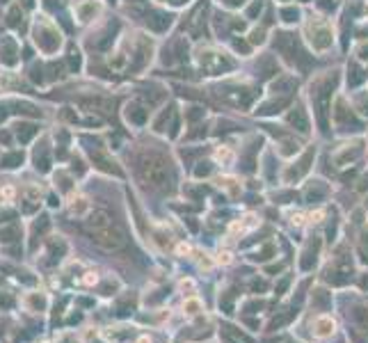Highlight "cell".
Listing matches in <instances>:
<instances>
[{
    "label": "cell",
    "mask_w": 368,
    "mask_h": 343,
    "mask_svg": "<svg viewBox=\"0 0 368 343\" xmlns=\"http://www.w3.org/2000/svg\"><path fill=\"white\" fill-rule=\"evenodd\" d=\"M30 37H32V44L37 46V50H39L41 55H46V57L57 55L60 53V48H62V44H64L60 28H57L55 21L48 19L46 14H37L35 16Z\"/></svg>",
    "instance_id": "6da1fadb"
},
{
    "label": "cell",
    "mask_w": 368,
    "mask_h": 343,
    "mask_svg": "<svg viewBox=\"0 0 368 343\" xmlns=\"http://www.w3.org/2000/svg\"><path fill=\"white\" fill-rule=\"evenodd\" d=\"M139 176L151 188H165L169 181L167 163L158 156H146V158L139 160Z\"/></svg>",
    "instance_id": "7a4b0ae2"
},
{
    "label": "cell",
    "mask_w": 368,
    "mask_h": 343,
    "mask_svg": "<svg viewBox=\"0 0 368 343\" xmlns=\"http://www.w3.org/2000/svg\"><path fill=\"white\" fill-rule=\"evenodd\" d=\"M92 240H94L101 249H105V252H117V249H121L126 245V234L119 224L112 222V224H108V227L94 231V234H92Z\"/></svg>",
    "instance_id": "3957f363"
},
{
    "label": "cell",
    "mask_w": 368,
    "mask_h": 343,
    "mask_svg": "<svg viewBox=\"0 0 368 343\" xmlns=\"http://www.w3.org/2000/svg\"><path fill=\"white\" fill-rule=\"evenodd\" d=\"M21 64V44L14 35H0V66L19 69Z\"/></svg>",
    "instance_id": "277c9868"
},
{
    "label": "cell",
    "mask_w": 368,
    "mask_h": 343,
    "mask_svg": "<svg viewBox=\"0 0 368 343\" xmlns=\"http://www.w3.org/2000/svg\"><path fill=\"white\" fill-rule=\"evenodd\" d=\"M101 10H103V5L99 0H78L73 5V16L78 23H90L101 14Z\"/></svg>",
    "instance_id": "5b68a950"
},
{
    "label": "cell",
    "mask_w": 368,
    "mask_h": 343,
    "mask_svg": "<svg viewBox=\"0 0 368 343\" xmlns=\"http://www.w3.org/2000/svg\"><path fill=\"white\" fill-rule=\"evenodd\" d=\"M12 130H14L16 140H19L21 145H28V142H32L39 135V126L32 124V121H16Z\"/></svg>",
    "instance_id": "8992f818"
},
{
    "label": "cell",
    "mask_w": 368,
    "mask_h": 343,
    "mask_svg": "<svg viewBox=\"0 0 368 343\" xmlns=\"http://www.w3.org/2000/svg\"><path fill=\"white\" fill-rule=\"evenodd\" d=\"M108 224H112V218H110L108 211H92V213L87 215V220H85V227H87L90 234H94V231H99V229L108 227Z\"/></svg>",
    "instance_id": "52a82bcc"
},
{
    "label": "cell",
    "mask_w": 368,
    "mask_h": 343,
    "mask_svg": "<svg viewBox=\"0 0 368 343\" xmlns=\"http://www.w3.org/2000/svg\"><path fill=\"white\" fill-rule=\"evenodd\" d=\"M350 318H352L354 327H357L361 334H366V336H368V307H363V304H357V307H352V311H350Z\"/></svg>",
    "instance_id": "ba28073f"
},
{
    "label": "cell",
    "mask_w": 368,
    "mask_h": 343,
    "mask_svg": "<svg viewBox=\"0 0 368 343\" xmlns=\"http://www.w3.org/2000/svg\"><path fill=\"white\" fill-rule=\"evenodd\" d=\"M314 327H316V336H320V338H327V336H332L334 334V329H336V325H334V320H332V316H318L316 318V323H314Z\"/></svg>",
    "instance_id": "9c48e42d"
},
{
    "label": "cell",
    "mask_w": 368,
    "mask_h": 343,
    "mask_svg": "<svg viewBox=\"0 0 368 343\" xmlns=\"http://www.w3.org/2000/svg\"><path fill=\"white\" fill-rule=\"evenodd\" d=\"M32 163L39 172H48L50 169V156H48V147L46 145H37L35 154H32Z\"/></svg>",
    "instance_id": "30bf717a"
},
{
    "label": "cell",
    "mask_w": 368,
    "mask_h": 343,
    "mask_svg": "<svg viewBox=\"0 0 368 343\" xmlns=\"http://www.w3.org/2000/svg\"><path fill=\"white\" fill-rule=\"evenodd\" d=\"M25 160V154L23 151H7V154L0 156V167L3 169H16L21 167Z\"/></svg>",
    "instance_id": "8fae6325"
},
{
    "label": "cell",
    "mask_w": 368,
    "mask_h": 343,
    "mask_svg": "<svg viewBox=\"0 0 368 343\" xmlns=\"http://www.w3.org/2000/svg\"><path fill=\"white\" fill-rule=\"evenodd\" d=\"M23 10H21V5H10V10H7V25H10L12 30H21L23 28Z\"/></svg>",
    "instance_id": "7c38bea8"
},
{
    "label": "cell",
    "mask_w": 368,
    "mask_h": 343,
    "mask_svg": "<svg viewBox=\"0 0 368 343\" xmlns=\"http://www.w3.org/2000/svg\"><path fill=\"white\" fill-rule=\"evenodd\" d=\"M23 213H35L39 209V188H28L25 190V199H23Z\"/></svg>",
    "instance_id": "4fadbf2b"
},
{
    "label": "cell",
    "mask_w": 368,
    "mask_h": 343,
    "mask_svg": "<svg viewBox=\"0 0 368 343\" xmlns=\"http://www.w3.org/2000/svg\"><path fill=\"white\" fill-rule=\"evenodd\" d=\"M71 215H78V218L90 215V204H87V199H85V197H76L73 201H71Z\"/></svg>",
    "instance_id": "5bb4252c"
},
{
    "label": "cell",
    "mask_w": 368,
    "mask_h": 343,
    "mask_svg": "<svg viewBox=\"0 0 368 343\" xmlns=\"http://www.w3.org/2000/svg\"><path fill=\"white\" fill-rule=\"evenodd\" d=\"M126 117H128V121H133V124H142V121L146 119V110L133 103V105H128V112H126Z\"/></svg>",
    "instance_id": "9a60e30c"
},
{
    "label": "cell",
    "mask_w": 368,
    "mask_h": 343,
    "mask_svg": "<svg viewBox=\"0 0 368 343\" xmlns=\"http://www.w3.org/2000/svg\"><path fill=\"white\" fill-rule=\"evenodd\" d=\"M16 78L12 74H0V94H7V92L14 90Z\"/></svg>",
    "instance_id": "2e32d148"
},
{
    "label": "cell",
    "mask_w": 368,
    "mask_h": 343,
    "mask_svg": "<svg viewBox=\"0 0 368 343\" xmlns=\"http://www.w3.org/2000/svg\"><path fill=\"white\" fill-rule=\"evenodd\" d=\"M64 249H66V247H64V243H60V245H57V243H55V240H53V243L48 245V252H50V263H55V261H60V259H62V254H64Z\"/></svg>",
    "instance_id": "e0dca14e"
},
{
    "label": "cell",
    "mask_w": 368,
    "mask_h": 343,
    "mask_svg": "<svg viewBox=\"0 0 368 343\" xmlns=\"http://www.w3.org/2000/svg\"><path fill=\"white\" fill-rule=\"evenodd\" d=\"M234 183H236L234 179H219V185H222L224 190H229V192H231V194H234V197H236V194L240 192V188H238V185H234Z\"/></svg>",
    "instance_id": "ac0fdd59"
},
{
    "label": "cell",
    "mask_w": 368,
    "mask_h": 343,
    "mask_svg": "<svg viewBox=\"0 0 368 343\" xmlns=\"http://www.w3.org/2000/svg\"><path fill=\"white\" fill-rule=\"evenodd\" d=\"M19 234V229L16 227H10V229H3V231H0V240H5V243H12V240H14V236Z\"/></svg>",
    "instance_id": "d6986e66"
},
{
    "label": "cell",
    "mask_w": 368,
    "mask_h": 343,
    "mask_svg": "<svg viewBox=\"0 0 368 343\" xmlns=\"http://www.w3.org/2000/svg\"><path fill=\"white\" fill-rule=\"evenodd\" d=\"M215 158L222 160V163H229V160L234 158V154H231L229 149H217V151H215Z\"/></svg>",
    "instance_id": "ffe728a7"
},
{
    "label": "cell",
    "mask_w": 368,
    "mask_h": 343,
    "mask_svg": "<svg viewBox=\"0 0 368 343\" xmlns=\"http://www.w3.org/2000/svg\"><path fill=\"white\" fill-rule=\"evenodd\" d=\"M199 309H201L199 300H188V302H185V311H188V313H197Z\"/></svg>",
    "instance_id": "44dd1931"
},
{
    "label": "cell",
    "mask_w": 368,
    "mask_h": 343,
    "mask_svg": "<svg viewBox=\"0 0 368 343\" xmlns=\"http://www.w3.org/2000/svg\"><path fill=\"white\" fill-rule=\"evenodd\" d=\"M30 304H32L35 309H44V307H46V300L41 298V295H32V298H30Z\"/></svg>",
    "instance_id": "7402d4cb"
},
{
    "label": "cell",
    "mask_w": 368,
    "mask_h": 343,
    "mask_svg": "<svg viewBox=\"0 0 368 343\" xmlns=\"http://www.w3.org/2000/svg\"><path fill=\"white\" fill-rule=\"evenodd\" d=\"M16 213H12V211H5V213H0V222H10V218H14Z\"/></svg>",
    "instance_id": "603a6c76"
},
{
    "label": "cell",
    "mask_w": 368,
    "mask_h": 343,
    "mask_svg": "<svg viewBox=\"0 0 368 343\" xmlns=\"http://www.w3.org/2000/svg\"><path fill=\"white\" fill-rule=\"evenodd\" d=\"M96 282V275L94 272H87V277H85V284H94Z\"/></svg>",
    "instance_id": "cb8c5ba5"
},
{
    "label": "cell",
    "mask_w": 368,
    "mask_h": 343,
    "mask_svg": "<svg viewBox=\"0 0 368 343\" xmlns=\"http://www.w3.org/2000/svg\"><path fill=\"white\" fill-rule=\"evenodd\" d=\"M0 5H3V7H10V5H12V0H0Z\"/></svg>",
    "instance_id": "d4e9b609"
},
{
    "label": "cell",
    "mask_w": 368,
    "mask_h": 343,
    "mask_svg": "<svg viewBox=\"0 0 368 343\" xmlns=\"http://www.w3.org/2000/svg\"><path fill=\"white\" fill-rule=\"evenodd\" d=\"M361 286H363V289H368V277H363V279H361Z\"/></svg>",
    "instance_id": "484cf974"
}]
</instances>
